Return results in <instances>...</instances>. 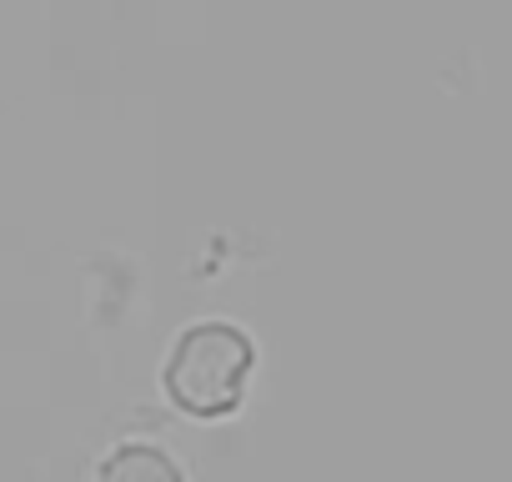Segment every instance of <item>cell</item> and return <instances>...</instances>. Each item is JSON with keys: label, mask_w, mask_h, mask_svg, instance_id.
Masks as SVG:
<instances>
[{"label": "cell", "mask_w": 512, "mask_h": 482, "mask_svg": "<svg viewBox=\"0 0 512 482\" xmlns=\"http://www.w3.org/2000/svg\"><path fill=\"white\" fill-rule=\"evenodd\" d=\"M251 337L231 322H196L176 337L166 362V397L191 417H226L246 397L251 377Z\"/></svg>", "instance_id": "cell-1"}, {"label": "cell", "mask_w": 512, "mask_h": 482, "mask_svg": "<svg viewBox=\"0 0 512 482\" xmlns=\"http://www.w3.org/2000/svg\"><path fill=\"white\" fill-rule=\"evenodd\" d=\"M96 482H181V467L151 442H121L101 462Z\"/></svg>", "instance_id": "cell-2"}]
</instances>
